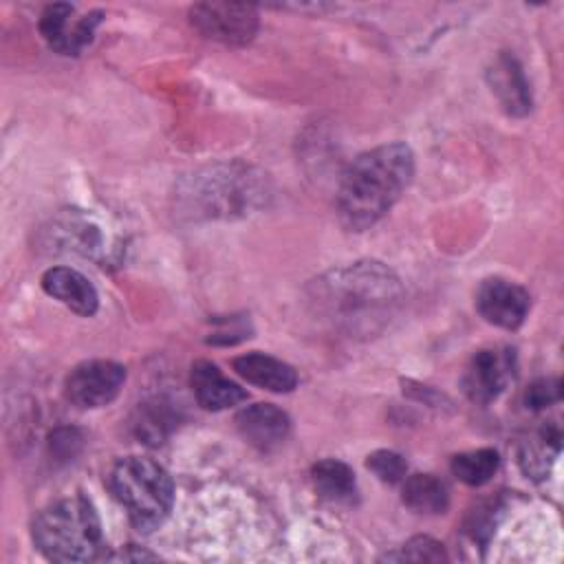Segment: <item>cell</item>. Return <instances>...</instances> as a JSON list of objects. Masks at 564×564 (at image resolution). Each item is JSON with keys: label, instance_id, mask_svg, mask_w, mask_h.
Returning <instances> with one entry per match:
<instances>
[{"label": "cell", "instance_id": "obj_1", "mask_svg": "<svg viewBox=\"0 0 564 564\" xmlns=\"http://www.w3.org/2000/svg\"><path fill=\"white\" fill-rule=\"evenodd\" d=\"M308 302L319 319L346 335H375L388 326L403 302V286L392 269L364 260L333 269L308 286Z\"/></svg>", "mask_w": 564, "mask_h": 564}, {"label": "cell", "instance_id": "obj_2", "mask_svg": "<svg viewBox=\"0 0 564 564\" xmlns=\"http://www.w3.org/2000/svg\"><path fill=\"white\" fill-rule=\"evenodd\" d=\"M414 176V154L405 143H386L359 154L339 183L337 212L344 227L364 231L383 218Z\"/></svg>", "mask_w": 564, "mask_h": 564}, {"label": "cell", "instance_id": "obj_3", "mask_svg": "<svg viewBox=\"0 0 564 564\" xmlns=\"http://www.w3.org/2000/svg\"><path fill=\"white\" fill-rule=\"evenodd\" d=\"M37 551L53 562H90L104 551V533L93 502L70 496L46 507L33 522Z\"/></svg>", "mask_w": 564, "mask_h": 564}, {"label": "cell", "instance_id": "obj_4", "mask_svg": "<svg viewBox=\"0 0 564 564\" xmlns=\"http://www.w3.org/2000/svg\"><path fill=\"white\" fill-rule=\"evenodd\" d=\"M110 487L139 531L156 529L172 511V478L159 463L150 458H121L110 474Z\"/></svg>", "mask_w": 564, "mask_h": 564}, {"label": "cell", "instance_id": "obj_5", "mask_svg": "<svg viewBox=\"0 0 564 564\" xmlns=\"http://www.w3.org/2000/svg\"><path fill=\"white\" fill-rule=\"evenodd\" d=\"M189 22L209 40L242 46L258 31V11L245 2H200L189 9Z\"/></svg>", "mask_w": 564, "mask_h": 564}, {"label": "cell", "instance_id": "obj_6", "mask_svg": "<svg viewBox=\"0 0 564 564\" xmlns=\"http://www.w3.org/2000/svg\"><path fill=\"white\" fill-rule=\"evenodd\" d=\"M126 368L110 359L82 361L66 377V397L77 408H101L117 399Z\"/></svg>", "mask_w": 564, "mask_h": 564}, {"label": "cell", "instance_id": "obj_7", "mask_svg": "<svg viewBox=\"0 0 564 564\" xmlns=\"http://www.w3.org/2000/svg\"><path fill=\"white\" fill-rule=\"evenodd\" d=\"M516 377V352L511 348L478 350L465 368L463 390L474 403H491Z\"/></svg>", "mask_w": 564, "mask_h": 564}, {"label": "cell", "instance_id": "obj_8", "mask_svg": "<svg viewBox=\"0 0 564 564\" xmlns=\"http://www.w3.org/2000/svg\"><path fill=\"white\" fill-rule=\"evenodd\" d=\"M75 7L66 2L48 4L40 18V33L46 44L59 55H79L95 35V29L104 20L99 11H90L82 18H73Z\"/></svg>", "mask_w": 564, "mask_h": 564}, {"label": "cell", "instance_id": "obj_9", "mask_svg": "<svg viewBox=\"0 0 564 564\" xmlns=\"http://www.w3.org/2000/svg\"><path fill=\"white\" fill-rule=\"evenodd\" d=\"M476 308L485 317V322L513 330L524 322L531 308V297L516 282H509L505 278H487L478 286Z\"/></svg>", "mask_w": 564, "mask_h": 564}, {"label": "cell", "instance_id": "obj_10", "mask_svg": "<svg viewBox=\"0 0 564 564\" xmlns=\"http://www.w3.org/2000/svg\"><path fill=\"white\" fill-rule=\"evenodd\" d=\"M236 427L249 445L260 452H271L286 441L291 419L273 403H256L236 414Z\"/></svg>", "mask_w": 564, "mask_h": 564}, {"label": "cell", "instance_id": "obj_11", "mask_svg": "<svg viewBox=\"0 0 564 564\" xmlns=\"http://www.w3.org/2000/svg\"><path fill=\"white\" fill-rule=\"evenodd\" d=\"M487 82L500 106L511 117H524L531 110V90L520 62L511 53H500L487 70Z\"/></svg>", "mask_w": 564, "mask_h": 564}, {"label": "cell", "instance_id": "obj_12", "mask_svg": "<svg viewBox=\"0 0 564 564\" xmlns=\"http://www.w3.org/2000/svg\"><path fill=\"white\" fill-rule=\"evenodd\" d=\"M192 390L200 408L218 412L234 408L247 399V390L240 388L236 381H229L216 364L212 361H196L192 366Z\"/></svg>", "mask_w": 564, "mask_h": 564}, {"label": "cell", "instance_id": "obj_13", "mask_svg": "<svg viewBox=\"0 0 564 564\" xmlns=\"http://www.w3.org/2000/svg\"><path fill=\"white\" fill-rule=\"evenodd\" d=\"M42 289L70 311L90 317L99 306V295L90 280L70 267H53L42 275Z\"/></svg>", "mask_w": 564, "mask_h": 564}, {"label": "cell", "instance_id": "obj_14", "mask_svg": "<svg viewBox=\"0 0 564 564\" xmlns=\"http://www.w3.org/2000/svg\"><path fill=\"white\" fill-rule=\"evenodd\" d=\"M234 370L249 383L269 392H291L297 386V372L282 359L264 352H247L234 359Z\"/></svg>", "mask_w": 564, "mask_h": 564}, {"label": "cell", "instance_id": "obj_15", "mask_svg": "<svg viewBox=\"0 0 564 564\" xmlns=\"http://www.w3.org/2000/svg\"><path fill=\"white\" fill-rule=\"evenodd\" d=\"M311 480L315 491L330 500V502H344L350 505L357 498V480L352 469L335 458H324L313 465Z\"/></svg>", "mask_w": 564, "mask_h": 564}, {"label": "cell", "instance_id": "obj_16", "mask_svg": "<svg viewBox=\"0 0 564 564\" xmlns=\"http://www.w3.org/2000/svg\"><path fill=\"white\" fill-rule=\"evenodd\" d=\"M401 498L408 509L425 516L445 513L449 505V494L445 482L432 474H414L403 478Z\"/></svg>", "mask_w": 564, "mask_h": 564}, {"label": "cell", "instance_id": "obj_17", "mask_svg": "<svg viewBox=\"0 0 564 564\" xmlns=\"http://www.w3.org/2000/svg\"><path fill=\"white\" fill-rule=\"evenodd\" d=\"M449 467H452V474L460 482H465L469 487H480L496 476V471L500 467V456L491 447L460 452L452 458Z\"/></svg>", "mask_w": 564, "mask_h": 564}, {"label": "cell", "instance_id": "obj_18", "mask_svg": "<svg viewBox=\"0 0 564 564\" xmlns=\"http://www.w3.org/2000/svg\"><path fill=\"white\" fill-rule=\"evenodd\" d=\"M176 425V414L170 408V403L152 401L139 405V416L134 421V432L139 438H143L150 445L163 443V438L170 434V430Z\"/></svg>", "mask_w": 564, "mask_h": 564}, {"label": "cell", "instance_id": "obj_19", "mask_svg": "<svg viewBox=\"0 0 564 564\" xmlns=\"http://www.w3.org/2000/svg\"><path fill=\"white\" fill-rule=\"evenodd\" d=\"M366 467L381 480L388 485H397L405 478L408 471V463L401 454L392 452V449H377L366 458Z\"/></svg>", "mask_w": 564, "mask_h": 564}, {"label": "cell", "instance_id": "obj_20", "mask_svg": "<svg viewBox=\"0 0 564 564\" xmlns=\"http://www.w3.org/2000/svg\"><path fill=\"white\" fill-rule=\"evenodd\" d=\"M388 560H416V562H441L447 560L445 549L441 542L427 538V535H416L408 544H403L401 553L388 555Z\"/></svg>", "mask_w": 564, "mask_h": 564}, {"label": "cell", "instance_id": "obj_21", "mask_svg": "<svg viewBox=\"0 0 564 564\" xmlns=\"http://www.w3.org/2000/svg\"><path fill=\"white\" fill-rule=\"evenodd\" d=\"M557 399H560V381L557 379H540L524 394V403L531 410H542V408L555 403Z\"/></svg>", "mask_w": 564, "mask_h": 564}, {"label": "cell", "instance_id": "obj_22", "mask_svg": "<svg viewBox=\"0 0 564 564\" xmlns=\"http://www.w3.org/2000/svg\"><path fill=\"white\" fill-rule=\"evenodd\" d=\"M82 434L75 427H59L51 436V449L57 458H73L82 449Z\"/></svg>", "mask_w": 564, "mask_h": 564}]
</instances>
